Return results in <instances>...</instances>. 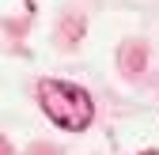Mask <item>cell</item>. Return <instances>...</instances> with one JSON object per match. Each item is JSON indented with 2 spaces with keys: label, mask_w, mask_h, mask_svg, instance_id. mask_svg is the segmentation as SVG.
I'll return each mask as SVG.
<instances>
[{
  "label": "cell",
  "mask_w": 159,
  "mask_h": 155,
  "mask_svg": "<svg viewBox=\"0 0 159 155\" xmlns=\"http://www.w3.org/2000/svg\"><path fill=\"white\" fill-rule=\"evenodd\" d=\"M38 102H42L46 117L53 125H61L65 132H84L95 121V102L84 87H76L68 80H42L38 83Z\"/></svg>",
  "instance_id": "cell-1"
},
{
  "label": "cell",
  "mask_w": 159,
  "mask_h": 155,
  "mask_svg": "<svg viewBox=\"0 0 159 155\" xmlns=\"http://www.w3.org/2000/svg\"><path fill=\"white\" fill-rule=\"evenodd\" d=\"M140 155H159V151H140Z\"/></svg>",
  "instance_id": "cell-2"
}]
</instances>
